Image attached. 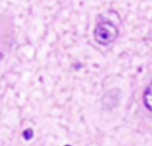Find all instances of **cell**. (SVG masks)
<instances>
[{"instance_id":"obj_1","label":"cell","mask_w":152,"mask_h":146,"mask_svg":"<svg viewBox=\"0 0 152 146\" xmlns=\"http://www.w3.org/2000/svg\"><path fill=\"white\" fill-rule=\"evenodd\" d=\"M119 31L113 24L105 21L98 24L94 31L96 41L103 46L108 45L113 42L117 38Z\"/></svg>"},{"instance_id":"obj_2","label":"cell","mask_w":152,"mask_h":146,"mask_svg":"<svg viewBox=\"0 0 152 146\" xmlns=\"http://www.w3.org/2000/svg\"><path fill=\"white\" fill-rule=\"evenodd\" d=\"M144 100L147 107L152 111V82L148 86L145 91Z\"/></svg>"}]
</instances>
